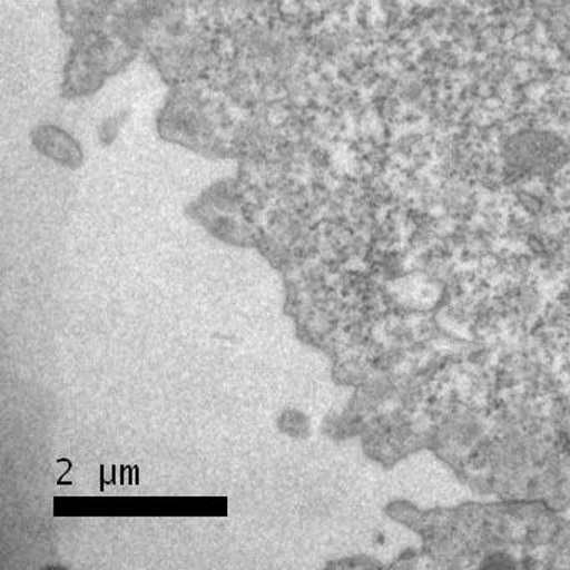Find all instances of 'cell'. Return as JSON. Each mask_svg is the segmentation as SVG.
Returning <instances> with one entry per match:
<instances>
[{
	"label": "cell",
	"mask_w": 570,
	"mask_h": 570,
	"mask_svg": "<svg viewBox=\"0 0 570 570\" xmlns=\"http://www.w3.org/2000/svg\"><path fill=\"white\" fill-rule=\"evenodd\" d=\"M36 138H38L39 148L51 158L62 161V165H71V163H78L81 159V149L76 145L75 139L66 132L59 131V129H39V136H36Z\"/></svg>",
	"instance_id": "1"
}]
</instances>
